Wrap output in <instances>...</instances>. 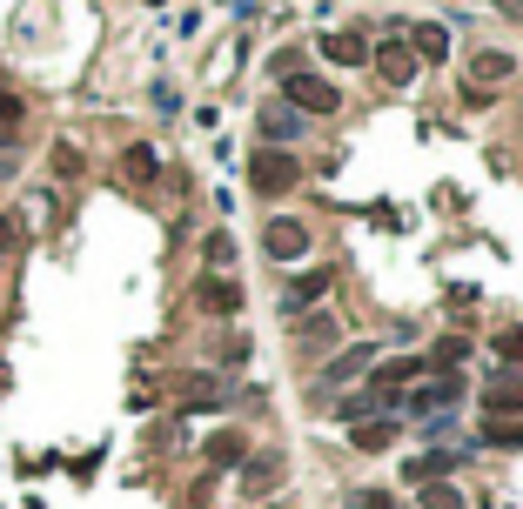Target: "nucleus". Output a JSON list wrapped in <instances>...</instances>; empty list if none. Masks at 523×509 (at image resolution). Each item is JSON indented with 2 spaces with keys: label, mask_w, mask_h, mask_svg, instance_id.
Returning a JSON list of instances; mask_svg holds the SVG:
<instances>
[{
  "label": "nucleus",
  "mask_w": 523,
  "mask_h": 509,
  "mask_svg": "<svg viewBox=\"0 0 523 509\" xmlns=\"http://www.w3.org/2000/svg\"><path fill=\"white\" fill-rule=\"evenodd\" d=\"M349 509H396V496H383V489H356Z\"/></svg>",
  "instance_id": "22"
},
{
  "label": "nucleus",
  "mask_w": 523,
  "mask_h": 509,
  "mask_svg": "<svg viewBox=\"0 0 523 509\" xmlns=\"http://www.w3.org/2000/svg\"><path fill=\"white\" fill-rule=\"evenodd\" d=\"M329 282H336L329 268H309L302 282H289V288H282V315H289V322H296V315H309L322 295H329Z\"/></svg>",
  "instance_id": "5"
},
{
  "label": "nucleus",
  "mask_w": 523,
  "mask_h": 509,
  "mask_svg": "<svg viewBox=\"0 0 523 509\" xmlns=\"http://www.w3.org/2000/svg\"><path fill=\"white\" fill-rule=\"evenodd\" d=\"M376 67H383V81H396V88H410V81H416V54H410L403 41L383 47V54H376Z\"/></svg>",
  "instance_id": "11"
},
{
  "label": "nucleus",
  "mask_w": 523,
  "mask_h": 509,
  "mask_svg": "<svg viewBox=\"0 0 523 509\" xmlns=\"http://www.w3.org/2000/svg\"><path fill=\"white\" fill-rule=\"evenodd\" d=\"M202 302H208V309H242V288H228V282H202Z\"/></svg>",
  "instance_id": "18"
},
{
  "label": "nucleus",
  "mask_w": 523,
  "mask_h": 509,
  "mask_svg": "<svg viewBox=\"0 0 523 509\" xmlns=\"http://www.w3.org/2000/svg\"><path fill=\"white\" fill-rule=\"evenodd\" d=\"M262 248H269V262H302V255H309V228L289 222V215H275V222L262 228Z\"/></svg>",
  "instance_id": "4"
},
{
  "label": "nucleus",
  "mask_w": 523,
  "mask_h": 509,
  "mask_svg": "<svg viewBox=\"0 0 523 509\" xmlns=\"http://www.w3.org/2000/svg\"><path fill=\"white\" fill-rule=\"evenodd\" d=\"M456 402H463V376H436V382H416V389H403L396 396V416H450Z\"/></svg>",
  "instance_id": "1"
},
{
  "label": "nucleus",
  "mask_w": 523,
  "mask_h": 509,
  "mask_svg": "<svg viewBox=\"0 0 523 509\" xmlns=\"http://www.w3.org/2000/svg\"><path fill=\"white\" fill-rule=\"evenodd\" d=\"M322 61H329V67H363L369 61V41H363V34H322Z\"/></svg>",
  "instance_id": "9"
},
{
  "label": "nucleus",
  "mask_w": 523,
  "mask_h": 509,
  "mask_svg": "<svg viewBox=\"0 0 523 509\" xmlns=\"http://www.w3.org/2000/svg\"><path fill=\"white\" fill-rule=\"evenodd\" d=\"M396 436H403V416H369V422L349 429V443H356V449H389Z\"/></svg>",
  "instance_id": "8"
},
{
  "label": "nucleus",
  "mask_w": 523,
  "mask_h": 509,
  "mask_svg": "<svg viewBox=\"0 0 523 509\" xmlns=\"http://www.w3.org/2000/svg\"><path fill=\"white\" fill-rule=\"evenodd\" d=\"M329 335H336V322H329V315H316V322H309V329H302V349H322V342H329Z\"/></svg>",
  "instance_id": "20"
},
{
  "label": "nucleus",
  "mask_w": 523,
  "mask_h": 509,
  "mask_svg": "<svg viewBox=\"0 0 523 509\" xmlns=\"http://www.w3.org/2000/svg\"><path fill=\"white\" fill-rule=\"evenodd\" d=\"M416 429H423L430 443H443V436H450V429H456V409H450V416H423V422H416Z\"/></svg>",
  "instance_id": "21"
},
{
  "label": "nucleus",
  "mask_w": 523,
  "mask_h": 509,
  "mask_svg": "<svg viewBox=\"0 0 523 509\" xmlns=\"http://www.w3.org/2000/svg\"><path fill=\"white\" fill-rule=\"evenodd\" d=\"M21 114H27V108L14 101V94H0V128H21Z\"/></svg>",
  "instance_id": "24"
},
{
  "label": "nucleus",
  "mask_w": 523,
  "mask_h": 509,
  "mask_svg": "<svg viewBox=\"0 0 523 509\" xmlns=\"http://www.w3.org/2000/svg\"><path fill=\"white\" fill-rule=\"evenodd\" d=\"M208 262L228 268V262H235V242H228V235H208Z\"/></svg>",
  "instance_id": "23"
},
{
  "label": "nucleus",
  "mask_w": 523,
  "mask_h": 509,
  "mask_svg": "<svg viewBox=\"0 0 523 509\" xmlns=\"http://www.w3.org/2000/svg\"><path fill=\"white\" fill-rule=\"evenodd\" d=\"M121 175H128V181H155V175H161V155H155V148H128Z\"/></svg>",
  "instance_id": "14"
},
{
  "label": "nucleus",
  "mask_w": 523,
  "mask_h": 509,
  "mask_svg": "<svg viewBox=\"0 0 523 509\" xmlns=\"http://www.w3.org/2000/svg\"><path fill=\"white\" fill-rule=\"evenodd\" d=\"M282 489V463L275 456H255L249 469H242V496H275Z\"/></svg>",
  "instance_id": "10"
},
{
  "label": "nucleus",
  "mask_w": 523,
  "mask_h": 509,
  "mask_svg": "<svg viewBox=\"0 0 523 509\" xmlns=\"http://www.w3.org/2000/svg\"><path fill=\"white\" fill-rule=\"evenodd\" d=\"M450 463H456V449H436V456H416V463L403 469V483H416V489H423V483H436V476H443Z\"/></svg>",
  "instance_id": "13"
},
{
  "label": "nucleus",
  "mask_w": 523,
  "mask_h": 509,
  "mask_svg": "<svg viewBox=\"0 0 523 509\" xmlns=\"http://www.w3.org/2000/svg\"><path fill=\"white\" fill-rule=\"evenodd\" d=\"M416 54H423V61H443V54H450V34H443V27H416Z\"/></svg>",
  "instance_id": "16"
},
{
  "label": "nucleus",
  "mask_w": 523,
  "mask_h": 509,
  "mask_svg": "<svg viewBox=\"0 0 523 509\" xmlns=\"http://www.w3.org/2000/svg\"><path fill=\"white\" fill-rule=\"evenodd\" d=\"M510 74H517L510 54H477V61H470V81H477V88H497V81H510Z\"/></svg>",
  "instance_id": "12"
},
{
  "label": "nucleus",
  "mask_w": 523,
  "mask_h": 509,
  "mask_svg": "<svg viewBox=\"0 0 523 509\" xmlns=\"http://www.w3.org/2000/svg\"><path fill=\"white\" fill-rule=\"evenodd\" d=\"M208 463H215V469L242 463V436H215V443H208Z\"/></svg>",
  "instance_id": "19"
},
{
  "label": "nucleus",
  "mask_w": 523,
  "mask_h": 509,
  "mask_svg": "<svg viewBox=\"0 0 523 509\" xmlns=\"http://www.w3.org/2000/svg\"><path fill=\"white\" fill-rule=\"evenodd\" d=\"M369 362H376V342H356V349H342L329 369H322V389H342V382H363Z\"/></svg>",
  "instance_id": "6"
},
{
  "label": "nucleus",
  "mask_w": 523,
  "mask_h": 509,
  "mask_svg": "<svg viewBox=\"0 0 523 509\" xmlns=\"http://www.w3.org/2000/svg\"><path fill=\"white\" fill-rule=\"evenodd\" d=\"M282 94L296 101V114H329L336 108V88H329L322 74H309V67H282Z\"/></svg>",
  "instance_id": "3"
},
{
  "label": "nucleus",
  "mask_w": 523,
  "mask_h": 509,
  "mask_svg": "<svg viewBox=\"0 0 523 509\" xmlns=\"http://www.w3.org/2000/svg\"><path fill=\"white\" fill-rule=\"evenodd\" d=\"M490 409H497V416L503 409H523V382L517 376H490Z\"/></svg>",
  "instance_id": "15"
},
{
  "label": "nucleus",
  "mask_w": 523,
  "mask_h": 509,
  "mask_svg": "<svg viewBox=\"0 0 523 509\" xmlns=\"http://www.w3.org/2000/svg\"><path fill=\"white\" fill-rule=\"evenodd\" d=\"M302 134H309V114H296V108H262V141H269V148H296Z\"/></svg>",
  "instance_id": "7"
},
{
  "label": "nucleus",
  "mask_w": 523,
  "mask_h": 509,
  "mask_svg": "<svg viewBox=\"0 0 523 509\" xmlns=\"http://www.w3.org/2000/svg\"><path fill=\"white\" fill-rule=\"evenodd\" d=\"M423 509H463V489H450V483H423Z\"/></svg>",
  "instance_id": "17"
},
{
  "label": "nucleus",
  "mask_w": 523,
  "mask_h": 509,
  "mask_svg": "<svg viewBox=\"0 0 523 509\" xmlns=\"http://www.w3.org/2000/svg\"><path fill=\"white\" fill-rule=\"evenodd\" d=\"M296 155H282V148H262V155L249 161V188L255 195H289V188H296Z\"/></svg>",
  "instance_id": "2"
}]
</instances>
